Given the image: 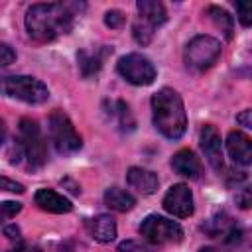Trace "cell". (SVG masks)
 I'll use <instances>...</instances> for the list:
<instances>
[{"label":"cell","instance_id":"27","mask_svg":"<svg viewBox=\"0 0 252 252\" xmlns=\"http://www.w3.org/2000/svg\"><path fill=\"white\" fill-rule=\"evenodd\" d=\"M0 211H2V219H12V217H16L22 211V203H18V201H4L0 205Z\"/></svg>","mask_w":252,"mask_h":252},{"label":"cell","instance_id":"8","mask_svg":"<svg viewBox=\"0 0 252 252\" xmlns=\"http://www.w3.org/2000/svg\"><path fill=\"white\" fill-rule=\"evenodd\" d=\"M118 73L130 83V85H136V87H146V85H152L156 81V65L142 53H126L118 59V65H116Z\"/></svg>","mask_w":252,"mask_h":252},{"label":"cell","instance_id":"4","mask_svg":"<svg viewBox=\"0 0 252 252\" xmlns=\"http://www.w3.org/2000/svg\"><path fill=\"white\" fill-rule=\"evenodd\" d=\"M18 142L24 150V158L28 159L32 169H39L47 161V142L41 134V128L32 118H22L18 126Z\"/></svg>","mask_w":252,"mask_h":252},{"label":"cell","instance_id":"33","mask_svg":"<svg viewBox=\"0 0 252 252\" xmlns=\"http://www.w3.org/2000/svg\"><path fill=\"white\" fill-rule=\"evenodd\" d=\"M199 252H215V250L209 248V246H203V248H199Z\"/></svg>","mask_w":252,"mask_h":252},{"label":"cell","instance_id":"7","mask_svg":"<svg viewBox=\"0 0 252 252\" xmlns=\"http://www.w3.org/2000/svg\"><path fill=\"white\" fill-rule=\"evenodd\" d=\"M140 234L144 240H148L154 246L159 244H171V242H181L183 240V228L171 219H165L161 215H148L140 222Z\"/></svg>","mask_w":252,"mask_h":252},{"label":"cell","instance_id":"9","mask_svg":"<svg viewBox=\"0 0 252 252\" xmlns=\"http://www.w3.org/2000/svg\"><path fill=\"white\" fill-rule=\"evenodd\" d=\"M163 209L177 217V219H187L193 215V193L185 183H175L167 189L163 197Z\"/></svg>","mask_w":252,"mask_h":252},{"label":"cell","instance_id":"3","mask_svg":"<svg viewBox=\"0 0 252 252\" xmlns=\"http://www.w3.org/2000/svg\"><path fill=\"white\" fill-rule=\"evenodd\" d=\"M219 57H220V41L211 35H195L185 45L183 51L185 67L195 73H203L211 69Z\"/></svg>","mask_w":252,"mask_h":252},{"label":"cell","instance_id":"14","mask_svg":"<svg viewBox=\"0 0 252 252\" xmlns=\"http://www.w3.org/2000/svg\"><path fill=\"white\" fill-rule=\"evenodd\" d=\"M171 167H173L179 175H183V177H187V179H199V177H201V171H203L199 158H197L189 148H183V150H179V152L173 154V158H171Z\"/></svg>","mask_w":252,"mask_h":252},{"label":"cell","instance_id":"28","mask_svg":"<svg viewBox=\"0 0 252 252\" xmlns=\"http://www.w3.org/2000/svg\"><path fill=\"white\" fill-rule=\"evenodd\" d=\"M14 61H16V51L8 43H0V65L6 67L10 63H14Z\"/></svg>","mask_w":252,"mask_h":252},{"label":"cell","instance_id":"32","mask_svg":"<svg viewBox=\"0 0 252 252\" xmlns=\"http://www.w3.org/2000/svg\"><path fill=\"white\" fill-rule=\"evenodd\" d=\"M8 252H43L39 246H33V244H24V242H20V244H16L14 248H10Z\"/></svg>","mask_w":252,"mask_h":252},{"label":"cell","instance_id":"24","mask_svg":"<svg viewBox=\"0 0 252 252\" xmlns=\"http://www.w3.org/2000/svg\"><path fill=\"white\" fill-rule=\"evenodd\" d=\"M154 244L148 240H124L118 244V252H154Z\"/></svg>","mask_w":252,"mask_h":252},{"label":"cell","instance_id":"23","mask_svg":"<svg viewBox=\"0 0 252 252\" xmlns=\"http://www.w3.org/2000/svg\"><path fill=\"white\" fill-rule=\"evenodd\" d=\"M236 8V18L244 28L252 26V0H236L234 2Z\"/></svg>","mask_w":252,"mask_h":252},{"label":"cell","instance_id":"6","mask_svg":"<svg viewBox=\"0 0 252 252\" xmlns=\"http://www.w3.org/2000/svg\"><path fill=\"white\" fill-rule=\"evenodd\" d=\"M49 138H51L55 150L63 156L75 154L83 146V138L75 130L71 118L59 108H55L49 114Z\"/></svg>","mask_w":252,"mask_h":252},{"label":"cell","instance_id":"22","mask_svg":"<svg viewBox=\"0 0 252 252\" xmlns=\"http://www.w3.org/2000/svg\"><path fill=\"white\" fill-rule=\"evenodd\" d=\"M116 114H118V126L124 130V132H130L134 130L136 126V120L130 112V106L124 102V100H116Z\"/></svg>","mask_w":252,"mask_h":252},{"label":"cell","instance_id":"13","mask_svg":"<svg viewBox=\"0 0 252 252\" xmlns=\"http://www.w3.org/2000/svg\"><path fill=\"white\" fill-rule=\"evenodd\" d=\"M33 203L47 213H55V215H63V213H71L73 211V203L63 197L61 193L53 191V189H37L33 195Z\"/></svg>","mask_w":252,"mask_h":252},{"label":"cell","instance_id":"19","mask_svg":"<svg viewBox=\"0 0 252 252\" xmlns=\"http://www.w3.org/2000/svg\"><path fill=\"white\" fill-rule=\"evenodd\" d=\"M207 16L215 22V26L224 33L226 39H232V35H234V20H232V16L224 8H220V6H209L207 8Z\"/></svg>","mask_w":252,"mask_h":252},{"label":"cell","instance_id":"20","mask_svg":"<svg viewBox=\"0 0 252 252\" xmlns=\"http://www.w3.org/2000/svg\"><path fill=\"white\" fill-rule=\"evenodd\" d=\"M236 226L232 224V219L228 217V215H224V213H219L217 217H213L207 224H203V230H207L211 236H228L232 230H234Z\"/></svg>","mask_w":252,"mask_h":252},{"label":"cell","instance_id":"30","mask_svg":"<svg viewBox=\"0 0 252 252\" xmlns=\"http://www.w3.org/2000/svg\"><path fill=\"white\" fill-rule=\"evenodd\" d=\"M2 232H4V236H6L8 240H20V238H22L20 226H16V224H6V226L2 228Z\"/></svg>","mask_w":252,"mask_h":252},{"label":"cell","instance_id":"2","mask_svg":"<svg viewBox=\"0 0 252 252\" xmlns=\"http://www.w3.org/2000/svg\"><path fill=\"white\" fill-rule=\"evenodd\" d=\"M152 118L156 130L167 140H179L187 130V114L177 91L163 87L152 96Z\"/></svg>","mask_w":252,"mask_h":252},{"label":"cell","instance_id":"16","mask_svg":"<svg viewBox=\"0 0 252 252\" xmlns=\"http://www.w3.org/2000/svg\"><path fill=\"white\" fill-rule=\"evenodd\" d=\"M87 226L91 236L100 244H108L116 238V220L110 215H96L87 220Z\"/></svg>","mask_w":252,"mask_h":252},{"label":"cell","instance_id":"10","mask_svg":"<svg viewBox=\"0 0 252 252\" xmlns=\"http://www.w3.org/2000/svg\"><path fill=\"white\" fill-rule=\"evenodd\" d=\"M199 146L213 169H222V140L213 124H205L199 132Z\"/></svg>","mask_w":252,"mask_h":252},{"label":"cell","instance_id":"15","mask_svg":"<svg viewBox=\"0 0 252 252\" xmlns=\"http://www.w3.org/2000/svg\"><path fill=\"white\" fill-rule=\"evenodd\" d=\"M126 181L132 189H136L138 193L142 195H152L158 191V185H159V179L154 171L150 169H144V167H130L128 173H126Z\"/></svg>","mask_w":252,"mask_h":252},{"label":"cell","instance_id":"1","mask_svg":"<svg viewBox=\"0 0 252 252\" xmlns=\"http://www.w3.org/2000/svg\"><path fill=\"white\" fill-rule=\"evenodd\" d=\"M83 4L67 2H47L33 4L26 12V30L28 35L35 41H53L59 35L67 33L73 28L77 10Z\"/></svg>","mask_w":252,"mask_h":252},{"label":"cell","instance_id":"11","mask_svg":"<svg viewBox=\"0 0 252 252\" xmlns=\"http://www.w3.org/2000/svg\"><path fill=\"white\" fill-rule=\"evenodd\" d=\"M226 152H228L230 159L238 165H250L252 163V140L240 130H230L228 132Z\"/></svg>","mask_w":252,"mask_h":252},{"label":"cell","instance_id":"31","mask_svg":"<svg viewBox=\"0 0 252 252\" xmlns=\"http://www.w3.org/2000/svg\"><path fill=\"white\" fill-rule=\"evenodd\" d=\"M236 122H238L240 126H246V128H250V130H252V108L242 110V112L236 116Z\"/></svg>","mask_w":252,"mask_h":252},{"label":"cell","instance_id":"21","mask_svg":"<svg viewBox=\"0 0 252 252\" xmlns=\"http://www.w3.org/2000/svg\"><path fill=\"white\" fill-rule=\"evenodd\" d=\"M154 33H156V28H152L150 24H146L144 20L136 18V22L132 24V35L136 39L138 45H150V41L154 39Z\"/></svg>","mask_w":252,"mask_h":252},{"label":"cell","instance_id":"18","mask_svg":"<svg viewBox=\"0 0 252 252\" xmlns=\"http://www.w3.org/2000/svg\"><path fill=\"white\" fill-rule=\"evenodd\" d=\"M104 205L112 211H118V213H126L130 209H134L136 205V199L132 193H128L126 189H120V187H108L104 191Z\"/></svg>","mask_w":252,"mask_h":252},{"label":"cell","instance_id":"26","mask_svg":"<svg viewBox=\"0 0 252 252\" xmlns=\"http://www.w3.org/2000/svg\"><path fill=\"white\" fill-rule=\"evenodd\" d=\"M234 201H236V205H238L240 209H252V185L242 187V189L236 193Z\"/></svg>","mask_w":252,"mask_h":252},{"label":"cell","instance_id":"29","mask_svg":"<svg viewBox=\"0 0 252 252\" xmlns=\"http://www.w3.org/2000/svg\"><path fill=\"white\" fill-rule=\"evenodd\" d=\"M0 185H2L4 191H12V193H24V191H26L22 183L12 181V179H8V177H0Z\"/></svg>","mask_w":252,"mask_h":252},{"label":"cell","instance_id":"5","mask_svg":"<svg viewBox=\"0 0 252 252\" xmlns=\"http://www.w3.org/2000/svg\"><path fill=\"white\" fill-rule=\"evenodd\" d=\"M4 94L18 98L28 104H41L49 98V89L35 77L30 75H8L2 79Z\"/></svg>","mask_w":252,"mask_h":252},{"label":"cell","instance_id":"12","mask_svg":"<svg viewBox=\"0 0 252 252\" xmlns=\"http://www.w3.org/2000/svg\"><path fill=\"white\" fill-rule=\"evenodd\" d=\"M112 53V47L110 45H100V47H94V49H81L77 53V61H79V69H81V75L83 77H93L96 75L106 57Z\"/></svg>","mask_w":252,"mask_h":252},{"label":"cell","instance_id":"25","mask_svg":"<svg viewBox=\"0 0 252 252\" xmlns=\"http://www.w3.org/2000/svg\"><path fill=\"white\" fill-rule=\"evenodd\" d=\"M124 22H126V16H124L120 10H108V12L104 14V24H106L108 28H112V30L122 28Z\"/></svg>","mask_w":252,"mask_h":252},{"label":"cell","instance_id":"17","mask_svg":"<svg viewBox=\"0 0 252 252\" xmlns=\"http://www.w3.org/2000/svg\"><path fill=\"white\" fill-rule=\"evenodd\" d=\"M136 10H138V18L144 20L146 24H150L156 30L167 22L165 6L161 2H158V0H138L136 2Z\"/></svg>","mask_w":252,"mask_h":252}]
</instances>
